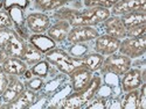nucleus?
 I'll return each instance as SVG.
<instances>
[{"mask_svg":"<svg viewBox=\"0 0 146 109\" xmlns=\"http://www.w3.org/2000/svg\"><path fill=\"white\" fill-rule=\"evenodd\" d=\"M110 15V9L103 7H89L83 10L71 9L67 21L71 27L96 26L104 22Z\"/></svg>","mask_w":146,"mask_h":109,"instance_id":"obj_2","label":"nucleus"},{"mask_svg":"<svg viewBox=\"0 0 146 109\" xmlns=\"http://www.w3.org/2000/svg\"><path fill=\"white\" fill-rule=\"evenodd\" d=\"M1 69L7 76L22 77L26 70L28 69V65L21 58L7 57L1 64Z\"/></svg>","mask_w":146,"mask_h":109,"instance_id":"obj_14","label":"nucleus"},{"mask_svg":"<svg viewBox=\"0 0 146 109\" xmlns=\"http://www.w3.org/2000/svg\"><path fill=\"white\" fill-rule=\"evenodd\" d=\"M22 77H25V78H26L27 80H28V79H31V78L33 77V73H32V71L27 69V70H26V72H25V73H23V76H22Z\"/></svg>","mask_w":146,"mask_h":109,"instance_id":"obj_37","label":"nucleus"},{"mask_svg":"<svg viewBox=\"0 0 146 109\" xmlns=\"http://www.w3.org/2000/svg\"><path fill=\"white\" fill-rule=\"evenodd\" d=\"M3 107V101H1V99H0V108Z\"/></svg>","mask_w":146,"mask_h":109,"instance_id":"obj_38","label":"nucleus"},{"mask_svg":"<svg viewBox=\"0 0 146 109\" xmlns=\"http://www.w3.org/2000/svg\"><path fill=\"white\" fill-rule=\"evenodd\" d=\"M138 95H139V91L135 89V91H130L126 92L123 100L120 101V106L123 109H137V104H138Z\"/></svg>","mask_w":146,"mask_h":109,"instance_id":"obj_25","label":"nucleus"},{"mask_svg":"<svg viewBox=\"0 0 146 109\" xmlns=\"http://www.w3.org/2000/svg\"><path fill=\"white\" fill-rule=\"evenodd\" d=\"M98 36H100V31L92 26H78L70 28L67 41L70 44L86 43L95 40Z\"/></svg>","mask_w":146,"mask_h":109,"instance_id":"obj_6","label":"nucleus"},{"mask_svg":"<svg viewBox=\"0 0 146 109\" xmlns=\"http://www.w3.org/2000/svg\"><path fill=\"white\" fill-rule=\"evenodd\" d=\"M28 41L33 46H35L43 55L47 54L48 51L53 50L54 48H56V42L44 34H33L28 37Z\"/></svg>","mask_w":146,"mask_h":109,"instance_id":"obj_18","label":"nucleus"},{"mask_svg":"<svg viewBox=\"0 0 146 109\" xmlns=\"http://www.w3.org/2000/svg\"><path fill=\"white\" fill-rule=\"evenodd\" d=\"M36 100H38V92L25 88L17 99H14L11 103H8L5 108H8V109H27V108H31L36 102Z\"/></svg>","mask_w":146,"mask_h":109,"instance_id":"obj_15","label":"nucleus"},{"mask_svg":"<svg viewBox=\"0 0 146 109\" xmlns=\"http://www.w3.org/2000/svg\"><path fill=\"white\" fill-rule=\"evenodd\" d=\"M7 12L12 19L13 25L17 28L15 31L18 34H20L21 30L23 29V27H25V23H26V19H25V15H23V9L20 7H12Z\"/></svg>","mask_w":146,"mask_h":109,"instance_id":"obj_23","label":"nucleus"},{"mask_svg":"<svg viewBox=\"0 0 146 109\" xmlns=\"http://www.w3.org/2000/svg\"><path fill=\"white\" fill-rule=\"evenodd\" d=\"M131 65H132L131 58L121 54H112L104 58V62L100 70L104 74L111 73L119 77L123 76L129 69H131Z\"/></svg>","mask_w":146,"mask_h":109,"instance_id":"obj_4","label":"nucleus"},{"mask_svg":"<svg viewBox=\"0 0 146 109\" xmlns=\"http://www.w3.org/2000/svg\"><path fill=\"white\" fill-rule=\"evenodd\" d=\"M8 57V55L6 54L5 50H0V66H1V64L4 63V60Z\"/></svg>","mask_w":146,"mask_h":109,"instance_id":"obj_36","label":"nucleus"},{"mask_svg":"<svg viewBox=\"0 0 146 109\" xmlns=\"http://www.w3.org/2000/svg\"><path fill=\"white\" fill-rule=\"evenodd\" d=\"M13 27V22L8 14V12L5 9L0 10V29H8Z\"/></svg>","mask_w":146,"mask_h":109,"instance_id":"obj_29","label":"nucleus"},{"mask_svg":"<svg viewBox=\"0 0 146 109\" xmlns=\"http://www.w3.org/2000/svg\"><path fill=\"white\" fill-rule=\"evenodd\" d=\"M120 20L125 26L126 30L146 23V12H133L120 16Z\"/></svg>","mask_w":146,"mask_h":109,"instance_id":"obj_19","label":"nucleus"},{"mask_svg":"<svg viewBox=\"0 0 146 109\" xmlns=\"http://www.w3.org/2000/svg\"><path fill=\"white\" fill-rule=\"evenodd\" d=\"M133 12H146V0H118L111 7L110 13L121 16Z\"/></svg>","mask_w":146,"mask_h":109,"instance_id":"obj_7","label":"nucleus"},{"mask_svg":"<svg viewBox=\"0 0 146 109\" xmlns=\"http://www.w3.org/2000/svg\"><path fill=\"white\" fill-rule=\"evenodd\" d=\"M119 54L129 58H139L146 52V35L139 37H125L120 41Z\"/></svg>","mask_w":146,"mask_h":109,"instance_id":"obj_5","label":"nucleus"},{"mask_svg":"<svg viewBox=\"0 0 146 109\" xmlns=\"http://www.w3.org/2000/svg\"><path fill=\"white\" fill-rule=\"evenodd\" d=\"M29 5V0H4L3 8L5 10H8L12 7H20L25 9Z\"/></svg>","mask_w":146,"mask_h":109,"instance_id":"obj_28","label":"nucleus"},{"mask_svg":"<svg viewBox=\"0 0 146 109\" xmlns=\"http://www.w3.org/2000/svg\"><path fill=\"white\" fill-rule=\"evenodd\" d=\"M43 85H44V81H43L42 78L34 77V76H33L31 79L27 80V82L25 84V86H26V88H28V89H32V91H34V92H39V91L42 89Z\"/></svg>","mask_w":146,"mask_h":109,"instance_id":"obj_27","label":"nucleus"},{"mask_svg":"<svg viewBox=\"0 0 146 109\" xmlns=\"http://www.w3.org/2000/svg\"><path fill=\"white\" fill-rule=\"evenodd\" d=\"M72 57H77L81 58L82 56H84L87 54V46L86 45H82V43H77V44H72L71 46V50L69 52Z\"/></svg>","mask_w":146,"mask_h":109,"instance_id":"obj_33","label":"nucleus"},{"mask_svg":"<svg viewBox=\"0 0 146 109\" xmlns=\"http://www.w3.org/2000/svg\"><path fill=\"white\" fill-rule=\"evenodd\" d=\"M87 109H106L108 108V100L104 98H97L94 101L91 100L88 106H86Z\"/></svg>","mask_w":146,"mask_h":109,"instance_id":"obj_32","label":"nucleus"},{"mask_svg":"<svg viewBox=\"0 0 146 109\" xmlns=\"http://www.w3.org/2000/svg\"><path fill=\"white\" fill-rule=\"evenodd\" d=\"M144 35H146V23L126 30V37H139Z\"/></svg>","mask_w":146,"mask_h":109,"instance_id":"obj_30","label":"nucleus"},{"mask_svg":"<svg viewBox=\"0 0 146 109\" xmlns=\"http://www.w3.org/2000/svg\"><path fill=\"white\" fill-rule=\"evenodd\" d=\"M1 70H3V69H1V66H0V71H1Z\"/></svg>","mask_w":146,"mask_h":109,"instance_id":"obj_39","label":"nucleus"},{"mask_svg":"<svg viewBox=\"0 0 146 109\" xmlns=\"http://www.w3.org/2000/svg\"><path fill=\"white\" fill-rule=\"evenodd\" d=\"M118 0H83V4L87 8L89 7H103L110 9Z\"/></svg>","mask_w":146,"mask_h":109,"instance_id":"obj_26","label":"nucleus"},{"mask_svg":"<svg viewBox=\"0 0 146 109\" xmlns=\"http://www.w3.org/2000/svg\"><path fill=\"white\" fill-rule=\"evenodd\" d=\"M26 26L33 34H44L50 27V18L44 13H32L26 18Z\"/></svg>","mask_w":146,"mask_h":109,"instance_id":"obj_10","label":"nucleus"},{"mask_svg":"<svg viewBox=\"0 0 146 109\" xmlns=\"http://www.w3.org/2000/svg\"><path fill=\"white\" fill-rule=\"evenodd\" d=\"M102 86V79L100 76H92L88 86L83 89L68 94L66 98L60 102L61 108L64 109H80L86 107L98 93L100 87Z\"/></svg>","mask_w":146,"mask_h":109,"instance_id":"obj_1","label":"nucleus"},{"mask_svg":"<svg viewBox=\"0 0 146 109\" xmlns=\"http://www.w3.org/2000/svg\"><path fill=\"white\" fill-rule=\"evenodd\" d=\"M103 23V29L106 35H110L115 39L124 40L126 37V28L120 20V16L110 15Z\"/></svg>","mask_w":146,"mask_h":109,"instance_id":"obj_12","label":"nucleus"},{"mask_svg":"<svg viewBox=\"0 0 146 109\" xmlns=\"http://www.w3.org/2000/svg\"><path fill=\"white\" fill-rule=\"evenodd\" d=\"M8 84V76L1 70L0 71V95H1Z\"/></svg>","mask_w":146,"mask_h":109,"instance_id":"obj_35","label":"nucleus"},{"mask_svg":"<svg viewBox=\"0 0 146 109\" xmlns=\"http://www.w3.org/2000/svg\"><path fill=\"white\" fill-rule=\"evenodd\" d=\"M43 54L41 51H39L36 49L35 46H33L31 43H27L26 45V49H25V52L22 55V60L25 62L27 65L29 66H33L34 64H36L38 62H40L41 59H43Z\"/></svg>","mask_w":146,"mask_h":109,"instance_id":"obj_21","label":"nucleus"},{"mask_svg":"<svg viewBox=\"0 0 146 109\" xmlns=\"http://www.w3.org/2000/svg\"><path fill=\"white\" fill-rule=\"evenodd\" d=\"M143 78H141V71L139 69H129L125 73L123 74L120 81V86L123 92H130L139 89V87L143 84Z\"/></svg>","mask_w":146,"mask_h":109,"instance_id":"obj_13","label":"nucleus"},{"mask_svg":"<svg viewBox=\"0 0 146 109\" xmlns=\"http://www.w3.org/2000/svg\"><path fill=\"white\" fill-rule=\"evenodd\" d=\"M25 88H26L25 82L18 79V77L8 76V84H7L4 93L0 95V99L3 101L1 108H5L8 103H11L14 99H17Z\"/></svg>","mask_w":146,"mask_h":109,"instance_id":"obj_9","label":"nucleus"},{"mask_svg":"<svg viewBox=\"0 0 146 109\" xmlns=\"http://www.w3.org/2000/svg\"><path fill=\"white\" fill-rule=\"evenodd\" d=\"M26 45H27L26 41L14 30V33L12 34V36L9 37V40L5 46V51L8 55V57L22 58V55L26 49Z\"/></svg>","mask_w":146,"mask_h":109,"instance_id":"obj_16","label":"nucleus"},{"mask_svg":"<svg viewBox=\"0 0 146 109\" xmlns=\"http://www.w3.org/2000/svg\"><path fill=\"white\" fill-rule=\"evenodd\" d=\"M71 81V89L74 92L81 91L86 86H88V84L90 82L91 78H92V72L89 71L87 67L84 66H80L77 69H75L72 72L68 74Z\"/></svg>","mask_w":146,"mask_h":109,"instance_id":"obj_11","label":"nucleus"},{"mask_svg":"<svg viewBox=\"0 0 146 109\" xmlns=\"http://www.w3.org/2000/svg\"><path fill=\"white\" fill-rule=\"evenodd\" d=\"M44 58L63 74H69L75 69L83 66L81 58L72 57L69 52L57 48H54L53 50L44 54Z\"/></svg>","mask_w":146,"mask_h":109,"instance_id":"obj_3","label":"nucleus"},{"mask_svg":"<svg viewBox=\"0 0 146 109\" xmlns=\"http://www.w3.org/2000/svg\"><path fill=\"white\" fill-rule=\"evenodd\" d=\"M83 66L87 67L89 71L95 72L98 71L104 62V56H102L101 54L97 52H92V54H86L84 56L81 57Z\"/></svg>","mask_w":146,"mask_h":109,"instance_id":"obj_20","label":"nucleus"},{"mask_svg":"<svg viewBox=\"0 0 146 109\" xmlns=\"http://www.w3.org/2000/svg\"><path fill=\"white\" fill-rule=\"evenodd\" d=\"M70 25L67 20H58L47 30V35L56 43H62L67 40L70 30Z\"/></svg>","mask_w":146,"mask_h":109,"instance_id":"obj_17","label":"nucleus"},{"mask_svg":"<svg viewBox=\"0 0 146 109\" xmlns=\"http://www.w3.org/2000/svg\"><path fill=\"white\" fill-rule=\"evenodd\" d=\"M70 1H72V0H35L34 5L41 12H49L62 7Z\"/></svg>","mask_w":146,"mask_h":109,"instance_id":"obj_22","label":"nucleus"},{"mask_svg":"<svg viewBox=\"0 0 146 109\" xmlns=\"http://www.w3.org/2000/svg\"><path fill=\"white\" fill-rule=\"evenodd\" d=\"M31 71L34 77H39V78H47L50 74L52 72V64L48 62L47 59H41L40 62H38L36 64H34L31 67Z\"/></svg>","mask_w":146,"mask_h":109,"instance_id":"obj_24","label":"nucleus"},{"mask_svg":"<svg viewBox=\"0 0 146 109\" xmlns=\"http://www.w3.org/2000/svg\"><path fill=\"white\" fill-rule=\"evenodd\" d=\"M120 40L115 39L110 35H100L98 37L95 39V52L101 54L102 56H110L116 54L119 49Z\"/></svg>","mask_w":146,"mask_h":109,"instance_id":"obj_8","label":"nucleus"},{"mask_svg":"<svg viewBox=\"0 0 146 109\" xmlns=\"http://www.w3.org/2000/svg\"><path fill=\"white\" fill-rule=\"evenodd\" d=\"M13 33H14V29H12V28L0 29V50H5V46Z\"/></svg>","mask_w":146,"mask_h":109,"instance_id":"obj_31","label":"nucleus"},{"mask_svg":"<svg viewBox=\"0 0 146 109\" xmlns=\"http://www.w3.org/2000/svg\"><path fill=\"white\" fill-rule=\"evenodd\" d=\"M139 95H138V104H137V109H145L146 108V93H145V84L143 82L141 86L139 87Z\"/></svg>","mask_w":146,"mask_h":109,"instance_id":"obj_34","label":"nucleus"}]
</instances>
